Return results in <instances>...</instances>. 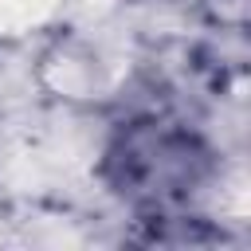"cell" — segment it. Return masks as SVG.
Instances as JSON below:
<instances>
[{
    "instance_id": "cell-1",
    "label": "cell",
    "mask_w": 251,
    "mask_h": 251,
    "mask_svg": "<svg viewBox=\"0 0 251 251\" xmlns=\"http://www.w3.org/2000/svg\"><path fill=\"white\" fill-rule=\"evenodd\" d=\"M63 4L67 0H0V31H31Z\"/></svg>"
}]
</instances>
